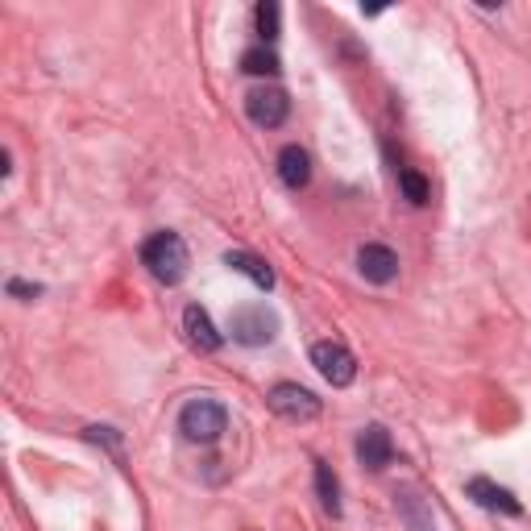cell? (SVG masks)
<instances>
[{
    "instance_id": "obj_3",
    "label": "cell",
    "mask_w": 531,
    "mask_h": 531,
    "mask_svg": "<svg viewBox=\"0 0 531 531\" xmlns=\"http://www.w3.org/2000/svg\"><path fill=\"white\" fill-rule=\"evenodd\" d=\"M229 332L233 341L245 345V349H262L278 337V316L270 312L266 303H241L237 312L229 316Z\"/></svg>"
},
{
    "instance_id": "obj_4",
    "label": "cell",
    "mask_w": 531,
    "mask_h": 531,
    "mask_svg": "<svg viewBox=\"0 0 531 531\" xmlns=\"http://www.w3.org/2000/svg\"><path fill=\"white\" fill-rule=\"evenodd\" d=\"M266 403H270L274 415L291 419V424H312V419L320 415V399L307 386H299V382H278V386H270Z\"/></svg>"
},
{
    "instance_id": "obj_6",
    "label": "cell",
    "mask_w": 531,
    "mask_h": 531,
    "mask_svg": "<svg viewBox=\"0 0 531 531\" xmlns=\"http://www.w3.org/2000/svg\"><path fill=\"white\" fill-rule=\"evenodd\" d=\"M245 113L258 129H278L291 117V100L283 88H254L245 96Z\"/></svg>"
},
{
    "instance_id": "obj_18",
    "label": "cell",
    "mask_w": 531,
    "mask_h": 531,
    "mask_svg": "<svg viewBox=\"0 0 531 531\" xmlns=\"http://www.w3.org/2000/svg\"><path fill=\"white\" fill-rule=\"evenodd\" d=\"M42 287H34V283H21V278H13L9 283V295H38Z\"/></svg>"
},
{
    "instance_id": "obj_7",
    "label": "cell",
    "mask_w": 531,
    "mask_h": 531,
    "mask_svg": "<svg viewBox=\"0 0 531 531\" xmlns=\"http://www.w3.org/2000/svg\"><path fill=\"white\" fill-rule=\"evenodd\" d=\"M357 270H361V278H366V283L386 287V283H395V278H399V254L390 245L370 241V245L357 249Z\"/></svg>"
},
{
    "instance_id": "obj_2",
    "label": "cell",
    "mask_w": 531,
    "mask_h": 531,
    "mask_svg": "<svg viewBox=\"0 0 531 531\" xmlns=\"http://www.w3.org/2000/svg\"><path fill=\"white\" fill-rule=\"evenodd\" d=\"M225 428H229V411L220 407L216 399H208V395L191 399V403L179 411V432H183V440H191V444H216L220 436H225Z\"/></svg>"
},
{
    "instance_id": "obj_16",
    "label": "cell",
    "mask_w": 531,
    "mask_h": 531,
    "mask_svg": "<svg viewBox=\"0 0 531 531\" xmlns=\"http://www.w3.org/2000/svg\"><path fill=\"white\" fill-rule=\"evenodd\" d=\"M399 191H403V200L415 204V208H424V204H428V179H424V175H415L411 166H399Z\"/></svg>"
},
{
    "instance_id": "obj_13",
    "label": "cell",
    "mask_w": 531,
    "mask_h": 531,
    "mask_svg": "<svg viewBox=\"0 0 531 531\" xmlns=\"http://www.w3.org/2000/svg\"><path fill=\"white\" fill-rule=\"evenodd\" d=\"M395 498H399V515H403V523H407L411 531H436V523H432V507H428V502L419 498L415 490H399Z\"/></svg>"
},
{
    "instance_id": "obj_11",
    "label": "cell",
    "mask_w": 531,
    "mask_h": 531,
    "mask_svg": "<svg viewBox=\"0 0 531 531\" xmlns=\"http://www.w3.org/2000/svg\"><path fill=\"white\" fill-rule=\"evenodd\" d=\"M225 266H229L233 274H245L258 291H274V270H270L258 254H249V249H229V254H225Z\"/></svg>"
},
{
    "instance_id": "obj_15",
    "label": "cell",
    "mask_w": 531,
    "mask_h": 531,
    "mask_svg": "<svg viewBox=\"0 0 531 531\" xmlns=\"http://www.w3.org/2000/svg\"><path fill=\"white\" fill-rule=\"evenodd\" d=\"M241 71L245 75H278V54L270 46H249L241 54Z\"/></svg>"
},
{
    "instance_id": "obj_10",
    "label": "cell",
    "mask_w": 531,
    "mask_h": 531,
    "mask_svg": "<svg viewBox=\"0 0 531 531\" xmlns=\"http://www.w3.org/2000/svg\"><path fill=\"white\" fill-rule=\"evenodd\" d=\"M183 332H187V341L200 349V353H216L220 345H225V337L216 332L212 316L204 312L200 303H187V307H183Z\"/></svg>"
},
{
    "instance_id": "obj_5",
    "label": "cell",
    "mask_w": 531,
    "mask_h": 531,
    "mask_svg": "<svg viewBox=\"0 0 531 531\" xmlns=\"http://www.w3.org/2000/svg\"><path fill=\"white\" fill-rule=\"evenodd\" d=\"M312 366L332 386H353V378H357V361L341 341H316L312 345Z\"/></svg>"
},
{
    "instance_id": "obj_1",
    "label": "cell",
    "mask_w": 531,
    "mask_h": 531,
    "mask_svg": "<svg viewBox=\"0 0 531 531\" xmlns=\"http://www.w3.org/2000/svg\"><path fill=\"white\" fill-rule=\"evenodd\" d=\"M142 266L158 278L162 287H179L187 278V266H191V254H187V241L179 233H154L146 245H142Z\"/></svg>"
},
{
    "instance_id": "obj_8",
    "label": "cell",
    "mask_w": 531,
    "mask_h": 531,
    "mask_svg": "<svg viewBox=\"0 0 531 531\" xmlns=\"http://www.w3.org/2000/svg\"><path fill=\"white\" fill-rule=\"evenodd\" d=\"M357 461L366 469H374V473L395 461V440H390V432L382 424H370L366 432L357 436Z\"/></svg>"
},
{
    "instance_id": "obj_9",
    "label": "cell",
    "mask_w": 531,
    "mask_h": 531,
    "mask_svg": "<svg viewBox=\"0 0 531 531\" xmlns=\"http://www.w3.org/2000/svg\"><path fill=\"white\" fill-rule=\"evenodd\" d=\"M465 498H473L478 507H486V511H502V515H523V502L511 494V490H502V486H494L490 478H469L465 482Z\"/></svg>"
},
{
    "instance_id": "obj_14",
    "label": "cell",
    "mask_w": 531,
    "mask_h": 531,
    "mask_svg": "<svg viewBox=\"0 0 531 531\" xmlns=\"http://www.w3.org/2000/svg\"><path fill=\"white\" fill-rule=\"evenodd\" d=\"M316 494H320V507L337 519L341 515V482L324 461H316Z\"/></svg>"
},
{
    "instance_id": "obj_12",
    "label": "cell",
    "mask_w": 531,
    "mask_h": 531,
    "mask_svg": "<svg viewBox=\"0 0 531 531\" xmlns=\"http://www.w3.org/2000/svg\"><path fill=\"white\" fill-rule=\"evenodd\" d=\"M278 179H283L291 191L312 183V158H307L303 146H283V150H278Z\"/></svg>"
},
{
    "instance_id": "obj_17",
    "label": "cell",
    "mask_w": 531,
    "mask_h": 531,
    "mask_svg": "<svg viewBox=\"0 0 531 531\" xmlns=\"http://www.w3.org/2000/svg\"><path fill=\"white\" fill-rule=\"evenodd\" d=\"M254 25H258V34H262L266 42L278 38V5H274V0H262V5L254 9Z\"/></svg>"
}]
</instances>
